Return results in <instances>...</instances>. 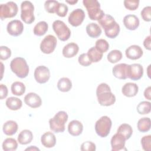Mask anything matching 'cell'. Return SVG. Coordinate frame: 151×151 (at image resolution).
<instances>
[{"instance_id":"35","label":"cell","mask_w":151,"mask_h":151,"mask_svg":"<svg viewBox=\"0 0 151 151\" xmlns=\"http://www.w3.org/2000/svg\"><path fill=\"white\" fill-rule=\"evenodd\" d=\"M150 102L147 101H142L140 102L136 107L137 111L140 114H149L151 110Z\"/></svg>"},{"instance_id":"43","label":"cell","mask_w":151,"mask_h":151,"mask_svg":"<svg viewBox=\"0 0 151 151\" xmlns=\"http://www.w3.org/2000/svg\"><path fill=\"white\" fill-rule=\"evenodd\" d=\"M142 19L147 22L151 21V6H146L140 12Z\"/></svg>"},{"instance_id":"6","label":"cell","mask_w":151,"mask_h":151,"mask_svg":"<svg viewBox=\"0 0 151 151\" xmlns=\"http://www.w3.org/2000/svg\"><path fill=\"white\" fill-rule=\"evenodd\" d=\"M112 122L107 116H101L97 120L95 124V130L98 136L101 137H107L110 131Z\"/></svg>"},{"instance_id":"23","label":"cell","mask_w":151,"mask_h":151,"mask_svg":"<svg viewBox=\"0 0 151 151\" xmlns=\"http://www.w3.org/2000/svg\"><path fill=\"white\" fill-rule=\"evenodd\" d=\"M41 142L42 145L45 147H53L56 143V137L53 133L47 132L41 136Z\"/></svg>"},{"instance_id":"18","label":"cell","mask_w":151,"mask_h":151,"mask_svg":"<svg viewBox=\"0 0 151 151\" xmlns=\"http://www.w3.org/2000/svg\"><path fill=\"white\" fill-rule=\"evenodd\" d=\"M123 22L125 27L131 31L136 29L139 26L140 21L137 16L133 14H128L124 17Z\"/></svg>"},{"instance_id":"20","label":"cell","mask_w":151,"mask_h":151,"mask_svg":"<svg viewBox=\"0 0 151 151\" xmlns=\"http://www.w3.org/2000/svg\"><path fill=\"white\" fill-rule=\"evenodd\" d=\"M83 130V124L77 120L71 121L68 125V133L73 136H78L81 134Z\"/></svg>"},{"instance_id":"27","label":"cell","mask_w":151,"mask_h":151,"mask_svg":"<svg viewBox=\"0 0 151 151\" xmlns=\"http://www.w3.org/2000/svg\"><path fill=\"white\" fill-rule=\"evenodd\" d=\"M6 107L11 110H17L21 108L22 101L21 99L15 97H10L5 101Z\"/></svg>"},{"instance_id":"36","label":"cell","mask_w":151,"mask_h":151,"mask_svg":"<svg viewBox=\"0 0 151 151\" xmlns=\"http://www.w3.org/2000/svg\"><path fill=\"white\" fill-rule=\"evenodd\" d=\"M122 53L120 50H113L109 52L107 56L108 61L111 63H116L122 58Z\"/></svg>"},{"instance_id":"31","label":"cell","mask_w":151,"mask_h":151,"mask_svg":"<svg viewBox=\"0 0 151 151\" xmlns=\"http://www.w3.org/2000/svg\"><path fill=\"white\" fill-rule=\"evenodd\" d=\"M48 29V24L44 21L38 22L34 27L33 32L35 35L42 36L44 35Z\"/></svg>"},{"instance_id":"22","label":"cell","mask_w":151,"mask_h":151,"mask_svg":"<svg viewBox=\"0 0 151 151\" xmlns=\"http://www.w3.org/2000/svg\"><path fill=\"white\" fill-rule=\"evenodd\" d=\"M139 91L138 86L134 83L129 82L126 83L122 88L123 94L128 97H132L135 96Z\"/></svg>"},{"instance_id":"46","label":"cell","mask_w":151,"mask_h":151,"mask_svg":"<svg viewBox=\"0 0 151 151\" xmlns=\"http://www.w3.org/2000/svg\"><path fill=\"white\" fill-rule=\"evenodd\" d=\"M8 88L7 87L3 84H0V99L1 100L6 98L8 96Z\"/></svg>"},{"instance_id":"3","label":"cell","mask_w":151,"mask_h":151,"mask_svg":"<svg viewBox=\"0 0 151 151\" xmlns=\"http://www.w3.org/2000/svg\"><path fill=\"white\" fill-rule=\"evenodd\" d=\"M11 71L21 78L27 77L29 73V67L26 60L22 57H16L12 60L10 63Z\"/></svg>"},{"instance_id":"11","label":"cell","mask_w":151,"mask_h":151,"mask_svg":"<svg viewBox=\"0 0 151 151\" xmlns=\"http://www.w3.org/2000/svg\"><path fill=\"white\" fill-rule=\"evenodd\" d=\"M34 78L40 84L47 83L50 77V71L48 67L44 65L38 66L34 71Z\"/></svg>"},{"instance_id":"44","label":"cell","mask_w":151,"mask_h":151,"mask_svg":"<svg viewBox=\"0 0 151 151\" xmlns=\"http://www.w3.org/2000/svg\"><path fill=\"white\" fill-rule=\"evenodd\" d=\"M78 63L84 67H87L89 66L91 64L92 62L90 60L88 55L87 53H83L81 54L78 58Z\"/></svg>"},{"instance_id":"2","label":"cell","mask_w":151,"mask_h":151,"mask_svg":"<svg viewBox=\"0 0 151 151\" xmlns=\"http://www.w3.org/2000/svg\"><path fill=\"white\" fill-rule=\"evenodd\" d=\"M99 103L103 106H110L116 101V96L111 91L110 86L104 83L100 84L96 89Z\"/></svg>"},{"instance_id":"28","label":"cell","mask_w":151,"mask_h":151,"mask_svg":"<svg viewBox=\"0 0 151 151\" xmlns=\"http://www.w3.org/2000/svg\"><path fill=\"white\" fill-rule=\"evenodd\" d=\"M72 87L71 81L67 77L61 78L57 83L58 89L62 92L69 91Z\"/></svg>"},{"instance_id":"29","label":"cell","mask_w":151,"mask_h":151,"mask_svg":"<svg viewBox=\"0 0 151 151\" xmlns=\"http://www.w3.org/2000/svg\"><path fill=\"white\" fill-rule=\"evenodd\" d=\"M137 127L139 132L145 133L150 129L151 122L149 117H142L140 119L137 124Z\"/></svg>"},{"instance_id":"33","label":"cell","mask_w":151,"mask_h":151,"mask_svg":"<svg viewBox=\"0 0 151 151\" xmlns=\"http://www.w3.org/2000/svg\"><path fill=\"white\" fill-rule=\"evenodd\" d=\"M18 147V143L17 140L11 137L5 139L2 143V149L5 151L15 150Z\"/></svg>"},{"instance_id":"38","label":"cell","mask_w":151,"mask_h":151,"mask_svg":"<svg viewBox=\"0 0 151 151\" xmlns=\"http://www.w3.org/2000/svg\"><path fill=\"white\" fill-rule=\"evenodd\" d=\"M58 2L54 0H49L46 1L44 3V8L46 11H47L48 13L51 14H54L55 13Z\"/></svg>"},{"instance_id":"37","label":"cell","mask_w":151,"mask_h":151,"mask_svg":"<svg viewBox=\"0 0 151 151\" xmlns=\"http://www.w3.org/2000/svg\"><path fill=\"white\" fill-rule=\"evenodd\" d=\"M96 48L100 52H106L109 48V44L104 39H99L96 41Z\"/></svg>"},{"instance_id":"4","label":"cell","mask_w":151,"mask_h":151,"mask_svg":"<svg viewBox=\"0 0 151 151\" xmlns=\"http://www.w3.org/2000/svg\"><path fill=\"white\" fill-rule=\"evenodd\" d=\"M68 116L64 111H59L49 120L50 129L55 133H62L65 130V124L67 122Z\"/></svg>"},{"instance_id":"1","label":"cell","mask_w":151,"mask_h":151,"mask_svg":"<svg viewBox=\"0 0 151 151\" xmlns=\"http://www.w3.org/2000/svg\"><path fill=\"white\" fill-rule=\"evenodd\" d=\"M99 24L104 29L105 35L110 38H116L120 32V25L114 18L109 14L104 15L98 21Z\"/></svg>"},{"instance_id":"42","label":"cell","mask_w":151,"mask_h":151,"mask_svg":"<svg viewBox=\"0 0 151 151\" xmlns=\"http://www.w3.org/2000/svg\"><path fill=\"white\" fill-rule=\"evenodd\" d=\"M11 55V50L6 46L0 47V58L2 60L8 59Z\"/></svg>"},{"instance_id":"21","label":"cell","mask_w":151,"mask_h":151,"mask_svg":"<svg viewBox=\"0 0 151 151\" xmlns=\"http://www.w3.org/2000/svg\"><path fill=\"white\" fill-rule=\"evenodd\" d=\"M78 45L75 42H70L65 45L62 50V54L65 58H72L77 54Z\"/></svg>"},{"instance_id":"5","label":"cell","mask_w":151,"mask_h":151,"mask_svg":"<svg viewBox=\"0 0 151 151\" xmlns=\"http://www.w3.org/2000/svg\"><path fill=\"white\" fill-rule=\"evenodd\" d=\"M83 5L88 12V17L91 20L99 21L104 15V12L100 8V4L97 0H83Z\"/></svg>"},{"instance_id":"8","label":"cell","mask_w":151,"mask_h":151,"mask_svg":"<svg viewBox=\"0 0 151 151\" xmlns=\"http://www.w3.org/2000/svg\"><path fill=\"white\" fill-rule=\"evenodd\" d=\"M52 29L58 38L65 41L69 39L71 35V31L67 25L61 20H55L52 23Z\"/></svg>"},{"instance_id":"7","label":"cell","mask_w":151,"mask_h":151,"mask_svg":"<svg viewBox=\"0 0 151 151\" xmlns=\"http://www.w3.org/2000/svg\"><path fill=\"white\" fill-rule=\"evenodd\" d=\"M34 6L31 1H24L21 4V18L26 24H30L35 21Z\"/></svg>"},{"instance_id":"47","label":"cell","mask_w":151,"mask_h":151,"mask_svg":"<svg viewBox=\"0 0 151 151\" xmlns=\"http://www.w3.org/2000/svg\"><path fill=\"white\" fill-rule=\"evenodd\" d=\"M143 45L146 49L148 50H151V37L148 35L143 41Z\"/></svg>"},{"instance_id":"48","label":"cell","mask_w":151,"mask_h":151,"mask_svg":"<svg viewBox=\"0 0 151 151\" xmlns=\"http://www.w3.org/2000/svg\"><path fill=\"white\" fill-rule=\"evenodd\" d=\"M144 96L145 97L149 100H151V87L149 86L147 87L144 91Z\"/></svg>"},{"instance_id":"30","label":"cell","mask_w":151,"mask_h":151,"mask_svg":"<svg viewBox=\"0 0 151 151\" xmlns=\"http://www.w3.org/2000/svg\"><path fill=\"white\" fill-rule=\"evenodd\" d=\"M117 132L121 134L126 140L130 139L133 133V129L132 126L127 123H123L119 126Z\"/></svg>"},{"instance_id":"49","label":"cell","mask_w":151,"mask_h":151,"mask_svg":"<svg viewBox=\"0 0 151 151\" xmlns=\"http://www.w3.org/2000/svg\"><path fill=\"white\" fill-rule=\"evenodd\" d=\"M25 150H40V149L37 147L35 146H31L29 147H27V149H25Z\"/></svg>"},{"instance_id":"50","label":"cell","mask_w":151,"mask_h":151,"mask_svg":"<svg viewBox=\"0 0 151 151\" xmlns=\"http://www.w3.org/2000/svg\"><path fill=\"white\" fill-rule=\"evenodd\" d=\"M65 2L68 3V4H71V5H74V4H76L78 2V1L77 0H71V1L65 0Z\"/></svg>"},{"instance_id":"13","label":"cell","mask_w":151,"mask_h":151,"mask_svg":"<svg viewBox=\"0 0 151 151\" xmlns=\"http://www.w3.org/2000/svg\"><path fill=\"white\" fill-rule=\"evenodd\" d=\"M6 30L9 35L14 37H17L22 33L24 31V25L19 20H12L8 23Z\"/></svg>"},{"instance_id":"12","label":"cell","mask_w":151,"mask_h":151,"mask_svg":"<svg viewBox=\"0 0 151 151\" xmlns=\"http://www.w3.org/2000/svg\"><path fill=\"white\" fill-rule=\"evenodd\" d=\"M85 18L84 11L80 8L73 10L69 15L68 18V22L73 27L80 25Z\"/></svg>"},{"instance_id":"34","label":"cell","mask_w":151,"mask_h":151,"mask_svg":"<svg viewBox=\"0 0 151 151\" xmlns=\"http://www.w3.org/2000/svg\"><path fill=\"white\" fill-rule=\"evenodd\" d=\"M87 54L92 63H97L100 61L103 57V53L98 51L95 47L90 48Z\"/></svg>"},{"instance_id":"15","label":"cell","mask_w":151,"mask_h":151,"mask_svg":"<svg viewBox=\"0 0 151 151\" xmlns=\"http://www.w3.org/2000/svg\"><path fill=\"white\" fill-rule=\"evenodd\" d=\"M126 140L124 137L117 132L112 136L110 140L111 150L119 151L122 150H126L125 148Z\"/></svg>"},{"instance_id":"14","label":"cell","mask_w":151,"mask_h":151,"mask_svg":"<svg viewBox=\"0 0 151 151\" xmlns=\"http://www.w3.org/2000/svg\"><path fill=\"white\" fill-rule=\"evenodd\" d=\"M143 75V68L140 64L134 63L129 65L127 78L136 81L140 79Z\"/></svg>"},{"instance_id":"25","label":"cell","mask_w":151,"mask_h":151,"mask_svg":"<svg viewBox=\"0 0 151 151\" xmlns=\"http://www.w3.org/2000/svg\"><path fill=\"white\" fill-rule=\"evenodd\" d=\"M86 32L91 38H97L101 34V29L100 27L96 23L91 22L88 24L86 28Z\"/></svg>"},{"instance_id":"16","label":"cell","mask_w":151,"mask_h":151,"mask_svg":"<svg viewBox=\"0 0 151 151\" xmlns=\"http://www.w3.org/2000/svg\"><path fill=\"white\" fill-rule=\"evenodd\" d=\"M129 64L125 63H120L115 65L112 69L113 76L121 80H125L128 77Z\"/></svg>"},{"instance_id":"26","label":"cell","mask_w":151,"mask_h":151,"mask_svg":"<svg viewBox=\"0 0 151 151\" xmlns=\"http://www.w3.org/2000/svg\"><path fill=\"white\" fill-rule=\"evenodd\" d=\"M33 139L32 132L28 129L22 130L18 136V142L21 145H27L31 142Z\"/></svg>"},{"instance_id":"24","label":"cell","mask_w":151,"mask_h":151,"mask_svg":"<svg viewBox=\"0 0 151 151\" xmlns=\"http://www.w3.org/2000/svg\"><path fill=\"white\" fill-rule=\"evenodd\" d=\"M18 126L16 122L14 120H8L4 124L2 130L4 134L7 136H12L18 130Z\"/></svg>"},{"instance_id":"39","label":"cell","mask_w":151,"mask_h":151,"mask_svg":"<svg viewBox=\"0 0 151 151\" xmlns=\"http://www.w3.org/2000/svg\"><path fill=\"white\" fill-rule=\"evenodd\" d=\"M141 145L142 148L145 151L151 150V136L147 135L141 139Z\"/></svg>"},{"instance_id":"9","label":"cell","mask_w":151,"mask_h":151,"mask_svg":"<svg viewBox=\"0 0 151 151\" xmlns=\"http://www.w3.org/2000/svg\"><path fill=\"white\" fill-rule=\"evenodd\" d=\"M18 10L17 4L13 1H9L0 5V18L2 20L12 18L16 16Z\"/></svg>"},{"instance_id":"17","label":"cell","mask_w":151,"mask_h":151,"mask_svg":"<svg viewBox=\"0 0 151 151\" xmlns=\"http://www.w3.org/2000/svg\"><path fill=\"white\" fill-rule=\"evenodd\" d=\"M25 103L31 108H38L41 106L42 100L39 95L31 92L28 93L24 97Z\"/></svg>"},{"instance_id":"32","label":"cell","mask_w":151,"mask_h":151,"mask_svg":"<svg viewBox=\"0 0 151 151\" xmlns=\"http://www.w3.org/2000/svg\"><path fill=\"white\" fill-rule=\"evenodd\" d=\"M25 86L24 84L20 81L14 82L11 87V92L13 94L18 96H22L25 92Z\"/></svg>"},{"instance_id":"45","label":"cell","mask_w":151,"mask_h":151,"mask_svg":"<svg viewBox=\"0 0 151 151\" xmlns=\"http://www.w3.org/2000/svg\"><path fill=\"white\" fill-rule=\"evenodd\" d=\"M80 149L82 151H94L96 149V146L92 142L86 141L81 144Z\"/></svg>"},{"instance_id":"40","label":"cell","mask_w":151,"mask_h":151,"mask_svg":"<svg viewBox=\"0 0 151 151\" xmlns=\"http://www.w3.org/2000/svg\"><path fill=\"white\" fill-rule=\"evenodd\" d=\"M124 7L130 11L136 10L139 5V0H124L123 2Z\"/></svg>"},{"instance_id":"41","label":"cell","mask_w":151,"mask_h":151,"mask_svg":"<svg viewBox=\"0 0 151 151\" xmlns=\"http://www.w3.org/2000/svg\"><path fill=\"white\" fill-rule=\"evenodd\" d=\"M68 11V8L67 5L59 2L55 11V14L61 17H64Z\"/></svg>"},{"instance_id":"10","label":"cell","mask_w":151,"mask_h":151,"mask_svg":"<svg viewBox=\"0 0 151 151\" xmlns=\"http://www.w3.org/2000/svg\"><path fill=\"white\" fill-rule=\"evenodd\" d=\"M57 38L52 35H47L42 40L40 44L41 51L46 54L52 53L57 46Z\"/></svg>"},{"instance_id":"19","label":"cell","mask_w":151,"mask_h":151,"mask_svg":"<svg viewBox=\"0 0 151 151\" xmlns=\"http://www.w3.org/2000/svg\"><path fill=\"white\" fill-rule=\"evenodd\" d=\"M125 54L127 58L130 60H137L143 54L142 48L137 45H132L127 47L125 51Z\"/></svg>"}]
</instances>
